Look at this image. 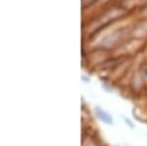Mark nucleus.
Returning a JSON list of instances; mask_svg holds the SVG:
<instances>
[{
  "label": "nucleus",
  "mask_w": 147,
  "mask_h": 146,
  "mask_svg": "<svg viewBox=\"0 0 147 146\" xmlns=\"http://www.w3.org/2000/svg\"><path fill=\"white\" fill-rule=\"evenodd\" d=\"M145 75H146V77H147V69L145 70Z\"/></svg>",
  "instance_id": "f03ea898"
},
{
  "label": "nucleus",
  "mask_w": 147,
  "mask_h": 146,
  "mask_svg": "<svg viewBox=\"0 0 147 146\" xmlns=\"http://www.w3.org/2000/svg\"><path fill=\"white\" fill-rule=\"evenodd\" d=\"M95 112H96L98 118L101 120L102 122H104L105 124H112L113 120H112V118H111V116L108 114L107 112H105L104 110H102L101 108H99V107L95 108Z\"/></svg>",
  "instance_id": "f257e3e1"
}]
</instances>
